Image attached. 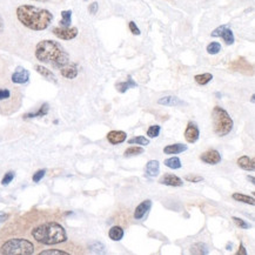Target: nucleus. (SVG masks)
<instances>
[{
	"mask_svg": "<svg viewBox=\"0 0 255 255\" xmlns=\"http://www.w3.org/2000/svg\"><path fill=\"white\" fill-rule=\"evenodd\" d=\"M45 174H46V169H39V171L35 172L33 176H32V180H33V182L41 181L42 178L45 176Z\"/></svg>",
	"mask_w": 255,
	"mask_h": 255,
	"instance_id": "obj_37",
	"label": "nucleus"
},
{
	"mask_svg": "<svg viewBox=\"0 0 255 255\" xmlns=\"http://www.w3.org/2000/svg\"><path fill=\"white\" fill-rule=\"evenodd\" d=\"M232 198H233L235 201L243 202V204H247V205H251V206L255 205V199L253 197L243 194V193H233V194H232Z\"/></svg>",
	"mask_w": 255,
	"mask_h": 255,
	"instance_id": "obj_23",
	"label": "nucleus"
},
{
	"mask_svg": "<svg viewBox=\"0 0 255 255\" xmlns=\"http://www.w3.org/2000/svg\"><path fill=\"white\" fill-rule=\"evenodd\" d=\"M232 220L234 221V224L237 225L238 227L243 228V230H250L251 228V225L248 224L247 221H245L244 219H240V218H237V217H233L232 218Z\"/></svg>",
	"mask_w": 255,
	"mask_h": 255,
	"instance_id": "obj_35",
	"label": "nucleus"
},
{
	"mask_svg": "<svg viewBox=\"0 0 255 255\" xmlns=\"http://www.w3.org/2000/svg\"><path fill=\"white\" fill-rule=\"evenodd\" d=\"M124 230L120 226H113L111 227V230L109 232V237L111 240L113 241H120L124 238Z\"/></svg>",
	"mask_w": 255,
	"mask_h": 255,
	"instance_id": "obj_24",
	"label": "nucleus"
},
{
	"mask_svg": "<svg viewBox=\"0 0 255 255\" xmlns=\"http://www.w3.org/2000/svg\"><path fill=\"white\" fill-rule=\"evenodd\" d=\"M151 207H152L151 200H143L141 204L136 206L135 211H134V219H136V220H142V219L146 217V214L149 212Z\"/></svg>",
	"mask_w": 255,
	"mask_h": 255,
	"instance_id": "obj_13",
	"label": "nucleus"
},
{
	"mask_svg": "<svg viewBox=\"0 0 255 255\" xmlns=\"http://www.w3.org/2000/svg\"><path fill=\"white\" fill-rule=\"evenodd\" d=\"M159 184L171 186V187H181L184 185V181L174 174H165L159 179Z\"/></svg>",
	"mask_w": 255,
	"mask_h": 255,
	"instance_id": "obj_14",
	"label": "nucleus"
},
{
	"mask_svg": "<svg viewBox=\"0 0 255 255\" xmlns=\"http://www.w3.org/2000/svg\"><path fill=\"white\" fill-rule=\"evenodd\" d=\"M88 248H90L91 252H93V253H104L105 252V246L99 241H93V243H91L88 245Z\"/></svg>",
	"mask_w": 255,
	"mask_h": 255,
	"instance_id": "obj_33",
	"label": "nucleus"
},
{
	"mask_svg": "<svg viewBox=\"0 0 255 255\" xmlns=\"http://www.w3.org/2000/svg\"><path fill=\"white\" fill-rule=\"evenodd\" d=\"M160 130H161V127L159 125H153L149 127L148 129H147V136H149V138L154 139V138H158L159 134H160Z\"/></svg>",
	"mask_w": 255,
	"mask_h": 255,
	"instance_id": "obj_34",
	"label": "nucleus"
},
{
	"mask_svg": "<svg viewBox=\"0 0 255 255\" xmlns=\"http://www.w3.org/2000/svg\"><path fill=\"white\" fill-rule=\"evenodd\" d=\"M158 104L162 105V106H181V105H185L184 101L180 100L179 98L173 97V96L160 98V99L158 100Z\"/></svg>",
	"mask_w": 255,
	"mask_h": 255,
	"instance_id": "obj_22",
	"label": "nucleus"
},
{
	"mask_svg": "<svg viewBox=\"0 0 255 255\" xmlns=\"http://www.w3.org/2000/svg\"><path fill=\"white\" fill-rule=\"evenodd\" d=\"M128 143H136V145H140V146H147L149 145V140L146 139V136H142V135H139V136H134V138L129 139L128 140Z\"/></svg>",
	"mask_w": 255,
	"mask_h": 255,
	"instance_id": "obj_32",
	"label": "nucleus"
},
{
	"mask_svg": "<svg viewBox=\"0 0 255 255\" xmlns=\"http://www.w3.org/2000/svg\"><path fill=\"white\" fill-rule=\"evenodd\" d=\"M191 253L192 254H208L209 251H208V247L206 246L205 244L202 243H198L195 245H193V246L191 247Z\"/></svg>",
	"mask_w": 255,
	"mask_h": 255,
	"instance_id": "obj_28",
	"label": "nucleus"
},
{
	"mask_svg": "<svg viewBox=\"0 0 255 255\" xmlns=\"http://www.w3.org/2000/svg\"><path fill=\"white\" fill-rule=\"evenodd\" d=\"M136 86H138V84H136L135 81L133 80L132 77L128 76V78H127L126 81H123V83H118L116 85V88H117L118 92L125 93L128 90H130V88H135Z\"/></svg>",
	"mask_w": 255,
	"mask_h": 255,
	"instance_id": "obj_20",
	"label": "nucleus"
},
{
	"mask_svg": "<svg viewBox=\"0 0 255 255\" xmlns=\"http://www.w3.org/2000/svg\"><path fill=\"white\" fill-rule=\"evenodd\" d=\"M185 180L188 182H193V184H197V182H200L204 180V178L200 175H194V174H188L185 176Z\"/></svg>",
	"mask_w": 255,
	"mask_h": 255,
	"instance_id": "obj_38",
	"label": "nucleus"
},
{
	"mask_svg": "<svg viewBox=\"0 0 255 255\" xmlns=\"http://www.w3.org/2000/svg\"><path fill=\"white\" fill-rule=\"evenodd\" d=\"M48 111H50V105L47 103H44L41 105V107L39 109L37 112H29V113H25L22 118L24 119H33V118H42L45 116H47L48 114Z\"/></svg>",
	"mask_w": 255,
	"mask_h": 255,
	"instance_id": "obj_18",
	"label": "nucleus"
},
{
	"mask_svg": "<svg viewBox=\"0 0 255 255\" xmlns=\"http://www.w3.org/2000/svg\"><path fill=\"white\" fill-rule=\"evenodd\" d=\"M11 84L0 83V114L11 116L21 107L22 94Z\"/></svg>",
	"mask_w": 255,
	"mask_h": 255,
	"instance_id": "obj_4",
	"label": "nucleus"
},
{
	"mask_svg": "<svg viewBox=\"0 0 255 255\" xmlns=\"http://www.w3.org/2000/svg\"><path fill=\"white\" fill-rule=\"evenodd\" d=\"M251 101H252V103L254 104V101H255V96H254V94H253V96H252V99H251Z\"/></svg>",
	"mask_w": 255,
	"mask_h": 255,
	"instance_id": "obj_47",
	"label": "nucleus"
},
{
	"mask_svg": "<svg viewBox=\"0 0 255 255\" xmlns=\"http://www.w3.org/2000/svg\"><path fill=\"white\" fill-rule=\"evenodd\" d=\"M247 179H248V180H250V181H251V182H252V184H253V185L255 184V180H254V178H253V176H250V175H248V176H247Z\"/></svg>",
	"mask_w": 255,
	"mask_h": 255,
	"instance_id": "obj_44",
	"label": "nucleus"
},
{
	"mask_svg": "<svg viewBox=\"0 0 255 255\" xmlns=\"http://www.w3.org/2000/svg\"><path fill=\"white\" fill-rule=\"evenodd\" d=\"M231 248H232V244H228L227 245V251H231Z\"/></svg>",
	"mask_w": 255,
	"mask_h": 255,
	"instance_id": "obj_46",
	"label": "nucleus"
},
{
	"mask_svg": "<svg viewBox=\"0 0 255 255\" xmlns=\"http://www.w3.org/2000/svg\"><path fill=\"white\" fill-rule=\"evenodd\" d=\"M221 45L220 42H217V41H212L211 44H208V46L206 47V51H207L208 54H212V55H215L218 53H220L221 51Z\"/></svg>",
	"mask_w": 255,
	"mask_h": 255,
	"instance_id": "obj_30",
	"label": "nucleus"
},
{
	"mask_svg": "<svg viewBox=\"0 0 255 255\" xmlns=\"http://www.w3.org/2000/svg\"><path fill=\"white\" fill-rule=\"evenodd\" d=\"M34 68H35V71H37L38 73L40 74L42 78H45L47 81H51V83H53V84L58 83L55 74L51 70H48L47 67L42 66V65H35Z\"/></svg>",
	"mask_w": 255,
	"mask_h": 255,
	"instance_id": "obj_16",
	"label": "nucleus"
},
{
	"mask_svg": "<svg viewBox=\"0 0 255 255\" xmlns=\"http://www.w3.org/2000/svg\"><path fill=\"white\" fill-rule=\"evenodd\" d=\"M187 151V146L184 145V143H173V145L165 146L163 148V153L165 154H180V153H184Z\"/></svg>",
	"mask_w": 255,
	"mask_h": 255,
	"instance_id": "obj_19",
	"label": "nucleus"
},
{
	"mask_svg": "<svg viewBox=\"0 0 255 255\" xmlns=\"http://www.w3.org/2000/svg\"><path fill=\"white\" fill-rule=\"evenodd\" d=\"M212 123H213V130L218 136H226L233 129L234 123L230 113L220 106H215L212 110Z\"/></svg>",
	"mask_w": 255,
	"mask_h": 255,
	"instance_id": "obj_6",
	"label": "nucleus"
},
{
	"mask_svg": "<svg viewBox=\"0 0 255 255\" xmlns=\"http://www.w3.org/2000/svg\"><path fill=\"white\" fill-rule=\"evenodd\" d=\"M52 33H53L58 39L61 40H73L79 34V29L78 27H63V26H58V27L52 28Z\"/></svg>",
	"mask_w": 255,
	"mask_h": 255,
	"instance_id": "obj_7",
	"label": "nucleus"
},
{
	"mask_svg": "<svg viewBox=\"0 0 255 255\" xmlns=\"http://www.w3.org/2000/svg\"><path fill=\"white\" fill-rule=\"evenodd\" d=\"M127 134L124 130H111L107 133V140L112 143V145H120L124 141H126Z\"/></svg>",
	"mask_w": 255,
	"mask_h": 255,
	"instance_id": "obj_15",
	"label": "nucleus"
},
{
	"mask_svg": "<svg viewBox=\"0 0 255 255\" xmlns=\"http://www.w3.org/2000/svg\"><path fill=\"white\" fill-rule=\"evenodd\" d=\"M70 252L59 250V248H51V250H45L39 252V255H68Z\"/></svg>",
	"mask_w": 255,
	"mask_h": 255,
	"instance_id": "obj_31",
	"label": "nucleus"
},
{
	"mask_svg": "<svg viewBox=\"0 0 255 255\" xmlns=\"http://www.w3.org/2000/svg\"><path fill=\"white\" fill-rule=\"evenodd\" d=\"M11 81L14 85H24L29 81V71L26 68L18 66L11 76Z\"/></svg>",
	"mask_w": 255,
	"mask_h": 255,
	"instance_id": "obj_9",
	"label": "nucleus"
},
{
	"mask_svg": "<svg viewBox=\"0 0 255 255\" xmlns=\"http://www.w3.org/2000/svg\"><path fill=\"white\" fill-rule=\"evenodd\" d=\"M160 173V162L158 160H149L146 165V174L149 178H155Z\"/></svg>",
	"mask_w": 255,
	"mask_h": 255,
	"instance_id": "obj_21",
	"label": "nucleus"
},
{
	"mask_svg": "<svg viewBox=\"0 0 255 255\" xmlns=\"http://www.w3.org/2000/svg\"><path fill=\"white\" fill-rule=\"evenodd\" d=\"M34 55L40 63L51 65L52 67L58 70L70 63V54L63 45L55 40L39 41L35 46Z\"/></svg>",
	"mask_w": 255,
	"mask_h": 255,
	"instance_id": "obj_2",
	"label": "nucleus"
},
{
	"mask_svg": "<svg viewBox=\"0 0 255 255\" xmlns=\"http://www.w3.org/2000/svg\"><path fill=\"white\" fill-rule=\"evenodd\" d=\"M14 176H15L14 172H7L4 175V178L1 179V185L2 186H7L8 184H11V182L13 181V179H14Z\"/></svg>",
	"mask_w": 255,
	"mask_h": 255,
	"instance_id": "obj_36",
	"label": "nucleus"
},
{
	"mask_svg": "<svg viewBox=\"0 0 255 255\" xmlns=\"http://www.w3.org/2000/svg\"><path fill=\"white\" fill-rule=\"evenodd\" d=\"M247 251L246 248H245L244 244H240V247H239V251L237 252V255H247Z\"/></svg>",
	"mask_w": 255,
	"mask_h": 255,
	"instance_id": "obj_41",
	"label": "nucleus"
},
{
	"mask_svg": "<svg viewBox=\"0 0 255 255\" xmlns=\"http://www.w3.org/2000/svg\"><path fill=\"white\" fill-rule=\"evenodd\" d=\"M128 27H129L130 33L134 34V35H140V33H141V32H140L139 27H138V26H136V24L134 21H129L128 22Z\"/></svg>",
	"mask_w": 255,
	"mask_h": 255,
	"instance_id": "obj_39",
	"label": "nucleus"
},
{
	"mask_svg": "<svg viewBox=\"0 0 255 255\" xmlns=\"http://www.w3.org/2000/svg\"><path fill=\"white\" fill-rule=\"evenodd\" d=\"M35 245L26 238H11L0 246L2 255H32L35 253Z\"/></svg>",
	"mask_w": 255,
	"mask_h": 255,
	"instance_id": "obj_5",
	"label": "nucleus"
},
{
	"mask_svg": "<svg viewBox=\"0 0 255 255\" xmlns=\"http://www.w3.org/2000/svg\"><path fill=\"white\" fill-rule=\"evenodd\" d=\"M238 166L244 171L253 172L255 169V162L254 160L250 158L248 155H243L238 159Z\"/></svg>",
	"mask_w": 255,
	"mask_h": 255,
	"instance_id": "obj_17",
	"label": "nucleus"
},
{
	"mask_svg": "<svg viewBox=\"0 0 255 255\" xmlns=\"http://www.w3.org/2000/svg\"><path fill=\"white\" fill-rule=\"evenodd\" d=\"M8 218H9V214L4 213V212H0V222L7 221Z\"/></svg>",
	"mask_w": 255,
	"mask_h": 255,
	"instance_id": "obj_42",
	"label": "nucleus"
},
{
	"mask_svg": "<svg viewBox=\"0 0 255 255\" xmlns=\"http://www.w3.org/2000/svg\"><path fill=\"white\" fill-rule=\"evenodd\" d=\"M199 136H200V130H199V127L195 123L189 122L187 124V127L185 129V139L188 143H194L199 140Z\"/></svg>",
	"mask_w": 255,
	"mask_h": 255,
	"instance_id": "obj_10",
	"label": "nucleus"
},
{
	"mask_svg": "<svg viewBox=\"0 0 255 255\" xmlns=\"http://www.w3.org/2000/svg\"><path fill=\"white\" fill-rule=\"evenodd\" d=\"M194 80L195 83L200 85V86H205V85H207L208 83H211V81L213 80V76H212V73L197 74V76H194Z\"/></svg>",
	"mask_w": 255,
	"mask_h": 255,
	"instance_id": "obj_25",
	"label": "nucleus"
},
{
	"mask_svg": "<svg viewBox=\"0 0 255 255\" xmlns=\"http://www.w3.org/2000/svg\"><path fill=\"white\" fill-rule=\"evenodd\" d=\"M31 237L44 246L64 244L68 239L66 230L58 221H44L35 225L31 231Z\"/></svg>",
	"mask_w": 255,
	"mask_h": 255,
	"instance_id": "obj_3",
	"label": "nucleus"
},
{
	"mask_svg": "<svg viewBox=\"0 0 255 255\" xmlns=\"http://www.w3.org/2000/svg\"><path fill=\"white\" fill-rule=\"evenodd\" d=\"M200 160L207 165H218L221 162V154L217 149H208V151L202 153Z\"/></svg>",
	"mask_w": 255,
	"mask_h": 255,
	"instance_id": "obj_11",
	"label": "nucleus"
},
{
	"mask_svg": "<svg viewBox=\"0 0 255 255\" xmlns=\"http://www.w3.org/2000/svg\"><path fill=\"white\" fill-rule=\"evenodd\" d=\"M19 22L31 31H45L53 21V14L46 8L33 5H20L15 9Z\"/></svg>",
	"mask_w": 255,
	"mask_h": 255,
	"instance_id": "obj_1",
	"label": "nucleus"
},
{
	"mask_svg": "<svg viewBox=\"0 0 255 255\" xmlns=\"http://www.w3.org/2000/svg\"><path fill=\"white\" fill-rule=\"evenodd\" d=\"M60 74L61 77H64L65 79H76L79 74V70H78V65L74 63H68L65 65L64 67L60 68Z\"/></svg>",
	"mask_w": 255,
	"mask_h": 255,
	"instance_id": "obj_12",
	"label": "nucleus"
},
{
	"mask_svg": "<svg viewBox=\"0 0 255 255\" xmlns=\"http://www.w3.org/2000/svg\"><path fill=\"white\" fill-rule=\"evenodd\" d=\"M165 166H167L171 169H179L181 168V160L178 156H172V158L165 160Z\"/></svg>",
	"mask_w": 255,
	"mask_h": 255,
	"instance_id": "obj_29",
	"label": "nucleus"
},
{
	"mask_svg": "<svg viewBox=\"0 0 255 255\" xmlns=\"http://www.w3.org/2000/svg\"><path fill=\"white\" fill-rule=\"evenodd\" d=\"M59 24H60V26H63V27H70L72 24V11L71 9H66V11L61 12V20Z\"/></svg>",
	"mask_w": 255,
	"mask_h": 255,
	"instance_id": "obj_26",
	"label": "nucleus"
},
{
	"mask_svg": "<svg viewBox=\"0 0 255 255\" xmlns=\"http://www.w3.org/2000/svg\"><path fill=\"white\" fill-rule=\"evenodd\" d=\"M143 152H145V149H143L142 147L130 146L126 149L125 152H124V156H126V158H129V156H135V155L142 154Z\"/></svg>",
	"mask_w": 255,
	"mask_h": 255,
	"instance_id": "obj_27",
	"label": "nucleus"
},
{
	"mask_svg": "<svg viewBox=\"0 0 255 255\" xmlns=\"http://www.w3.org/2000/svg\"><path fill=\"white\" fill-rule=\"evenodd\" d=\"M35 1H39V2H47V1H50V0H35Z\"/></svg>",
	"mask_w": 255,
	"mask_h": 255,
	"instance_id": "obj_45",
	"label": "nucleus"
},
{
	"mask_svg": "<svg viewBox=\"0 0 255 255\" xmlns=\"http://www.w3.org/2000/svg\"><path fill=\"white\" fill-rule=\"evenodd\" d=\"M2 31H4V19L0 15V33H2Z\"/></svg>",
	"mask_w": 255,
	"mask_h": 255,
	"instance_id": "obj_43",
	"label": "nucleus"
},
{
	"mask_svg": "<svg viewBox=\"0 0 255 255\" xmlns=\"http://www.w3.org/2000/svg\"><path fill=\"white\" fill-rule=\"evenodd\" d=\"M98 11H99V4H98L97 1H93L92 4H90V6H88V12H90L91 14H97Z\"/></svg>",
	"mask_w": 255,
	"mask_h": 255,
	"instance_id": "obj_40",
	"label": "nucleus"
},
{
	"mask_svg": "<svg viewBox=\"0 0 255 255\" xmlns=\"http://www.w3.org/2000/svg\"><path fill=\"white\" fill-rule=\"evenodd\" d=\"M211 35L214 38H221L222 40L225 41V44L228 45V46H230V45H233L235 41L233 31H232L227 25L219 26V27H217L213 32H212Z\"/></svg>",
	"mask_w": 255,
	"mask_h": 255,
	"instance_id": "obj_8",
	"label": "nucleus"
}]
</instances>
